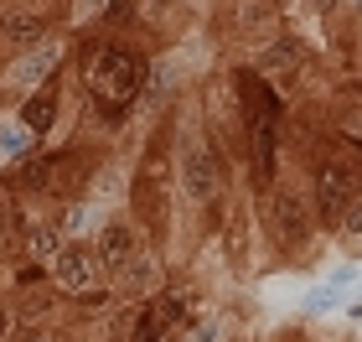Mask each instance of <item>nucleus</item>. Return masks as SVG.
Segmentation results:
<instances>
[{
  "mask_svg": "<svg viewBox=\"0 0 362 342\" xmlns=\"http://www.w3.org/2000/svg\"><path fill=\"white\" fill-rule=\"evenodd\" d=\"M145 78H151V62H145L140 47L109 42V47H98V57L88 68V89H93L98 104H109L114 114H119V109H129L145 93Z\"/></svg>",
  "mask_w": 362,
  "mask_h": 342,
  "instance_id": "nucleus-1",
  "label": "nucleus"
},
{
  "mask_svg": "<svg viewBox=\"0 0 362 342\" xmlns=\"http://www.w3.org/2000/svg\"><path fill=\"white\" fill-rule=\"evenodd\" d=\"M176 176H181L187 203H212V198L223 192V161H218V151L202 145V140H187V145H181Z\"/></svg>",
  "mask_w": 362,
  "mask_h": 342,
  "instance_id": "nucleus-2",
  "label": "nucleus"
},
{
  "mask_svg": "<svg viewBox=\"0 0 362 342\" xmlns=\"http://www.w3.org/2000/svg\"><path fill=\"white\" fill-rule=\"evenodd\" d=\"M93 249H98V265H104V275H119V280L145 259V249H140V228L129 223V218H109L104 228H98Z\"/></svg>",
  "mask_w": 362,
  "mask_h": 342,
  "instance_id": "nucleus-3",
  "label": "nucleus"
},
{
  "mask_svg": "<svg viewBox=\"0 0 362 342\" xmlns=\"http://www.w3.org/2000/svg\"><path fill=\"white\" fill-rule=\"evenodd\" d=\"M357 182H362V171L352 166V161H321L316 166V198H321V213L326 218H347V207L357 203Z\"/></svg>",
  "mask_w": 362,
  "mask_h": 342,
  "instance_id": "nucleus-4",
  "label": "nucleus"
},
{
  "mask_svg": "<svg viewBox=\"0 0 362 342\" xmlns=\"http://www.w3.org/2000/svg\"><path fill=\"white\" fill-rule=\"evenodd\" d=\"M52 275H57L62 290L88 296V290L98 285V275H104V265H98V249H93V244H68V249L52 259Z\"/></svg>",
  "mask_w": 362,
  "mask_h": 342,
  "instance_id": "nucleus-5",
  "label": "nucleus"
},
{
  "mask_svg": "<svg viewBox=\"0 0 362 342\" xmlns=\"http://www.w3.org/2000/svg\"><path fill=\"white\" fill-rule=\"evenodd\" d=\"M269 228H274L279 249H305V244H310V213H305V203L295 198V192H274Z\"/></svg>",
  "mask_w": 362,
  "mask_h": 342,
  "instance_id": "nucleus-6",
  "label": "nucleus"
},
{
  "mask_svg": "<svg viewBox=\"0 0 362 342\" xmlns=\"http://www.w3.org/2000/svg\"><path fill=\"white\" fill-rule=\"evenodd\" d=\"M57 62H62V47H57V42H42V47H31V52L16 62L6 78H11L16 89H42L47 78L57 73Z\"/></svg>",
  "mask_w": 362,
  "mask_h": 342,
  "instance_id": "nucleus-7",
  "label": "nucleus"
},
{
  "mask_svg": "<svg viewBox=\"0 0 362 342\" xmlns=\"http://www.w3.org/2000/svg\"><path fill=\"white\" fill-rule=\"evenodd\" d=\"M0 37H6L11 47H42V37H47V11L6 6V11H0Z\"/></svg>",
  "mask_w": 362,
  "mask_h": 342,
  "instance_id": "nucleus-8",
  "label": "nucleus"
},
{
  "mask_svg": "<svg viewBox=\"0 0 362 342\" xmlns=\"http://www.w3.org/2000/svg\"><path fill=\"white\" fill-rule=\"evenodd\" d=\"M21 125L31 130V135H47V130L57 125V89H52V84H42V89H31V93H26V104H21Z\"/></svg>",
  "mask_w": 362,
  "mask_h": 342,
  "instance_id": "nucleus-9",
  "label": "nucleus"
},
{
  "mask_svg": "<svg viewBox=\"0 0 362 342\" xmlns=\"http://www.w3.org/2000/svg\"><path fill=\"white\" fill-rule=\"evenodd\" d=\"M62 249H68V234H62V223H37V228H26V254L37 259V265L57 259Z\"/></svg>",
  "mask_w": 362,
  "mask_h": 342,
  "instance_id": "nucleus-10",
  "label": "nucleus"
},
{
  "mask_svg": "<svg viewBox=\"0 0 362 342\" xmlns=\"http://www.w3.org/2000/svg\"><path fill=\"white\" fill-rule=\"evenodd\" d=\"M166 332H171V327L151 312V301L135 306V312L124 317V342H166Z\"/></svg>",
  "mask_w": 362,
  "mask_h": 342,
  "instance_id": "nucleus-11",
  "label": "nucleus"
},
{
  "mask_svg": "<svg viewBox=\"0 0 362 342\" xmlns=\"http://www.w3.org/2000/svg\"><path fill=\"white\" fill-rule=\"evenodd\" d=\"M151 312L166 321V327H181V321H187V296H181V290H160L151 301Z\"/></svg>",
  "mask_w": 362,
  "mask_h": 342,
  "instance_id": "nucleus-12",
  "label": "nucleus"
},
{
  "mask_svg": "<svg viewBox=\"0 0 362 342\" xmlns=\"http://www.w3.org/2000/svg\"><path fill=\"white\" fill-rule=\"evenodd\" d=\"M26 145H31V130H26L21 120H11L6 130H0V156H21Z\"/></svg>",
  "mask_w": 362,
  "mask_h": 342,
  "instance_id": "nucleus-13",
  "label": "nucleus"
},
{
  "mask_svg": "<svg viewBox=\"0 0 362 342\" xmlns=\"http://www.w3.org/2000/svg\"><path fill=\"white\" fill-rule=\"evenodd\" d=\"M83 223H88V207H83V203H73V207H68V218H62V234H78Z\"/></svg>",
  "mask_w": 362,
  "mask_h": 342,
  "instance_id": "nucleus-14",
  "label": "nucleus"
},
{
  "mask_svg": "<svg viewBox=\"0 0 362 342\" xmlns=\"http://www.w3.org/2000/svg\"><path fill=\"white\" fill-rule=\"evenodd\" d=\"M11 228H16V207L0 198V239H11Z\"/></svg>",
  "mask_w": 362,
  "mask_h": 342,
  "instance_id": "nucleus-15",
  "label": "nucleus"
},
{
  "mask_svg": "<svg viewBox=\"0 0 362 342\" xmlns=\"http://www.w3.org/2000/svg\"><path fill=\"white\" fill-rule=\"evenodd\" d=\"M347 228H352V234H362V198L347 207Z\"/></svg>",
  "mask_w": 362,
  "mask_h": 342,
  "instance_id": "nucleus-16",
  "label": "nucleus"
},
{
  "mask_svg": "<svg viewBox=\"0 0 362 342\" xmlns=\"http://www.w3.org/2000/svg\"><path fill=\"white\" fill-rule=\"evenodd\" d=\"M197 342H218V321H212V327L202 321V327H197Z\"/></svg>",
  "mask_w": 362,
  "mask_h": 342,
  "instance_id": "nucleus-17",
  "label": "nucleus"
},
{
  "mask_svg": "<svg viewBox=\"0 0 362 342\" xmlns=\"http://www.w3.org/2000/svg\"><path fill=\"white\" fill-rule=\"evenodd\" d=\"M73 11V0H52V16H68Z\"/></svg>",
  "mask_w": 362,
  "mask_h": 342,
  "instance_id": "nucleus-18",
  "label": "nucleus"
},
{
  "mask_svg": "<svg viewBox=\"0 0 362 342\" xmlns=\"http://www.w3.org/2000/svg\"><path fill=\"white\" fill-rule=\"evenodd\" d=\"M21 342H52V337H42V332H26V337H21Z\"/></svg>",
  "mask_w": 362,
  "mask_h": 342,
  "instance_id": "nucleus-19",
  "label": "nucleus"
}]
</instances>
